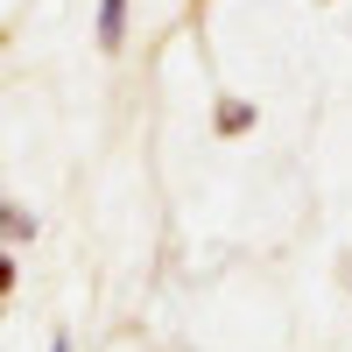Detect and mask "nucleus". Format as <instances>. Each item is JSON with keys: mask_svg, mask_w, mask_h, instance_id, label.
<instances>
[{"mask_svg": "<svg viewBox=\"0 0 352 352\" xmlns=\"http://www.w3.org/2000/svg\"><path fill=\"white\" fill-rule=\"evenodd\" d=\"M28 240H36V212L14 204V197H0V247H28Z\"/></svg>", "mask_w": 352, "mask_h": 352, "instance_id": "f257e3e1", "label": "nucleus"}, {"mask_svg": "<svg viewBox=\"0 0 352 352\" xmlns=\"http://www.w3.org/2000/svg\"><path fill=\"white\" fill-rule=\"evenodd\" d=\"M99 50L106 56L127 50V0H99Z\"/></svg>", "mask_w": 352, "mask_h": 352, "instance_id": "f03ea898", "label": "nucleus"}, {"mask_svg": "<svg viewBox=\"0 0 352 352\" xmlns=\"http://www.w3.org/2000/svg\"><path fill=\"white\" fill-rule=\"evenodd\" d=\"M254 127V99H219V134L232 141V134H247Z\"/></svg>", "mask_w": 352, "mask_h": 352, "instance_id": "7ed1b4c3", "label": "nucleus"}, {"mask_svg": "<svg viewBox=\"0 0 352 352\" xmlns=\"http://www.w3.org/2000/svg\"><path fill=\"white\" fill-rule=\"evenodd\" d=\"M0 296H14V247H0Z\"/></svg>", "mask_w": 352, "mask_h": 352, "instance_id": "20e7f679", "label": "nucleus"}, {"mask_svg": "<svg viewBox=\"0 0 352 352\" xmlns=\"http://www.w3.org/2000/svg\"><path fill=\"white\" fill-rule=\"evenodd\" d=\"M50 352H71V338H64V331H56V338H50Z\"/></svg>", "mask_w": 352, "mask_h": 352, "instance_id": "39448f33", "label": "nucleus"}, {"mask_svg": "<svg viewBox=\"0 0 352 352\" xmlns=\"http://www.w3.org/2000/svg\"><path fill=\"white\" fill-rule=\"evenodd\" d=\"M338 275H345V289H352V254H345V268H338Z\"/></svg>", "mask_w": 352, "mask_h": 352, "instance_id": "423d86ee", "label": "nucleus"}]
</instances>
